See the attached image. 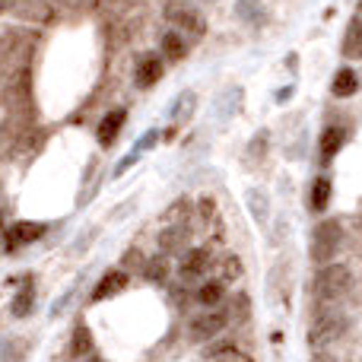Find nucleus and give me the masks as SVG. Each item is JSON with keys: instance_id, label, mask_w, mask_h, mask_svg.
<instances>
[{"instance_id": "nucleus-8", "label": "nucleus", "mask_w": 362, "mask_h": 362, "mask_svg": "<svg viewBox=\"0 0 362 362\" xmlns=\"http://www.w3.org/2000/svg\"><path fill=\"white\" fill-rule=\"evenodd\" d=\"M210 267H213L210 248H191L181 257V276H185V280H197V276H204Z\"/></svg>"}, {"instance_id": "nucleus-14", "label": "nucleus", "mask_w": 362, "mask_h": 362, "mask_svg": "<svg viewBox=\"0 0 362 362\" xmlns=\"http://www.w3.org/2000/svg\"><path fill=\"white\" fill-rule=\"evenodd\" d=\"M356 89H359V74L353 67H340L337 74H334L331 93L337 95V99H350V95H356Z\"/></svg>"}, {"instance_id": "nucleus-19", "label": "nucleus", "mask_w": 362, "mask_h": 362, "mask_svg": "<svg viewBox=\"0 0 362 362\" xmlns=\"http://www.w3.org/2000/svg\"><path fill=\"white\" fill-rule=\"evenodd\" d=\"M32 308H35V286H32L29 276H25V286L19 289L16 296H13L10 312H13V318H29Z\"/></svg>"}, {"instance_id": "nucleus-5", "label": "nucleus", "mask_w": 362, "mask_h": 362, "mask_svg": "<svg viewBox=\"0 0 362 362\" xmlns=\"http://www.w3.org/2000/svg\"><path fill=\"white\" fill-rule=\"evenodd\" d=\"M165 16H169V23L178 25V32H187V35H194V38H200L206 32V23H204V16H200V10L185 6L181 0H172V4L165 6Z\"/></svg>"}, {"instance_id": "nucleus-16", "label": "nucleus", "mask_w": 362, "mask_h": 362, "mask_svg": "<svg viewBox=\"0 0 362 362\" xmlns=\"http://www.w3.org/2000/svg\"><path fill=\"white\" fill-rule=\"evenodd\" d=\"M235 16L242 19V23H248L251 29L267 23V13H264L261 0H235Z\"/></svg>"}, {"instance_id": "nucleus-10", "label": "nucleus", "mask_w": 362, "mask_h": 362, "mask_svg": "<svg viewBox=\"0 0 362 362\" xmlns=\"http://www.w3.org/2000/svg\"><path fill=\"white\" fill-rule=\"evenodd\" d=\"M127 270L124 267H118V270H108L105 276H102L99 283H95V289H93V302H105V299H112V296H118L121 289H127Z\"/></svg>"}, {"instance_id": "nucleus-32", "label": "nucleus", "mask_w": 362, "mask_h": 362, "mask_svg": "<svg viewBox=\"0 0 362 362\" xmlns=\"http://www.w3.org/2000/svg\"><path fill=\"white\" fill-rule=\"evenodd\" d=\"M144 261H146V257L140 255L137 248H131V251L124 255V261H121V264H124V270H134V267H144Z\"/></svg>"}, {"instance_id": "nucleus-31", "label": "nucleus", "mask_w": 362, "mask_h": 362, "mask_svg": "<svg viewBox=\"0 0 362 362\" xmlns=\"http://www.w3.org/2000/svg\"><path fill=\"white\" fill-rule=\"evenodd\" d=\"M159 140H163V131H156V127H153V131H146L144 137H140V144L134 146V150H140V153H146V150H153V146L159 144Z\"/></svg>"}, {"instance_id": "nucleus-6", "label": "nucleus", "mask_w": 362, "mask_h": 362, "mask_svg": "<svg viewBox=\"0 0 362 362\" xmlns=\"http://www.w3.org/2000/svg\"><path fill=\"white\" fill-rule=\"evenodd\" d=\"M165 74V61L159 51H146V54L137 57V67H134V83H137L140 89H150L156 86L159 80H163Z\"/></svg>"}, {"instance_id": "nucleus-17", "label": "nucleus", "mask_w": 362, "mask_h": 362, "mask_svg": "<svg viewBox=\"0 0 362 362\" xmlns=\"http://www.w3.org/2000/svg\"><path fill=\"white\" fill-rule=\"evenodd\" d=\"M362 16L359 13H353L350 23H346V38H344V57H350V61H356L362 54Z\"/></svg>"}, {"instance_id": "nucleus-29", "label": "nucleus", "mask_w": 362, "mask_h": 362, "mask_svg": "<svg viewBox=\"0 0 362 362\" xmlns=\"http://www.w3.org/2000/svg\"><path fill=\"white\" fill-rule=\"evenodd\" d=\"M76 289H80V280H76V283H74V286H70V289H67V293H64V296H61V299H54V305H51V318H61V315H64V312H67V305H70V302H74Z\"/></svg>"}, {"instance_id": "nucleus-20", "label": "nucleus", "mask_w": 362, "mask_h": 362, "mask_svg": "<svg viewBox=\"0 0 362 362\" xmlns=\"http://www.w3.org/2000/svg\"><path fill=\"white\" fill-rule=\"evenodd\" d=\"M185 235H187V226H165L159 232V248L163 255H175V251L185 248Z\"/></svg>"}, {"instance_id": "nucleus-33", "label": "nucleus", "mask_w": 362, "mask_h": 362, "mask_svg": "<svg viewBox=\"0 0 362 362\" xmlns=\"http://www.w3.org/2000/svg\"><path fill=\"white\" fill-rule=\"evenodd\" d=\"M197 210H200V216H204V219H213V213H216V204H213L210 197H204L197 204Z\"/></svg>"}, {"instance_id": "nucleus-26", "label": "nucleus", "mask_w": 362, "mask_h": 362, "mask_svg": "<svg viewBox=\"0 0 362 362\" xmlns=\"http://www.w3.org/2000/svg\"><path fill=\"white\" fill-rule=\"evenodd\" d=\"M191 210H194V204L191 200H175V204L165 210V216H163V226H187V219H191Z\"/></svg>"}, {"instance_id": "nucleus-25", "label": "nucleus", "mask_w": 362, "mask_h": 362, "mask_svg": "<svg viewBox=\"0 0 362 362\" xmlns=\"http://www.w3.org/2000/svg\"><path fill=\"white\" fill-rule=\"evenodd\" d=\"M204 359H232V362H248L251 356L245 350H238V346L232 344H213L204 350Z\"/></svg>"}, {"instance_id": "nucleus-35", "label": "nucleus", "mask_w": 362, "mask_h": 362, "mask_svg": "<svg viewBox=\"0 0 362 362\" xmlns=\"http://www.w3.org/2000/svg\"><path fill=\"white\" fill-rule=\"evenodd\" d=\"M6 10V0H0V13H4Z\"/></svg>"}, {"instance_id": "nucleus-30", "label": "nucleus", "mask_w": 362, "mask_h": 362, "mask_svg": "<svg viewBox=\"0 0 362 362\" xmlns=\"http://www.w3.org/2000/svg\"><path fill=\"white\" fill-rule=\"evenodd\" d=\"M140 156H144V153H140V150H131V153H127L124 159H121L118 165H115V172H112V175H115V178H121V175H124L127 169H134V165L140 163Z\"/></svg>"}, {"instance_id": "nucleus-23", "label": "nucleus", "mask_w": 362, "mask_h": 362, "mask_svg": "<svg viewBox=\"0 0 362 362\" xmlns=\"http://www.w3.org/2000/svg\"><path fill=\"white\" fill-rule=\"evenodd\" d=\"M223 296H226V283H223V280H206L204 286L197 289V302H200L204 308L219 305V302H223Z\"/></svg>"}, {"instance_id": "nucleus-34", "label": "nucleus", "mask_w": 362, "mask_h": 362, "mask_svg": "<svg viewBox=\"0 0 362 362\" xmlns=\"http://www.w3.org/2000/svg\"><path fill=\"white\" fill-rule=\"evenodd\" d=\"M296 95V86H289V89H280V93H276V102H289Z\"/></svg>"}, {"instance_id": "nucleus-18", "label": "nucleus", "mask_w": 362, "mask_h": 362, "mask_svg": "<svg viewBox=\"0 0 362 362\" xmlns=\"http://www.w3.org/2000/svg\"><path fill=\"white\" fill-rule=\"evenodd\" d=\"M194 108H197V95H194L191 89H185V93H178L175 102L169 105V121L172 124H181V121H187L194 115Z\"/></svg>"}, {"instance_id": "nucleus-21", "label": "nucleus", "mask_w": 362, "mask_h": 362, "mask_svg": "<svg viewBox=\"0 0 362 362\" xmlns=\"http://www.w3.org/2000/svg\"><path fill=\"white\" fill-rule=\"evenodd\" d=\"M144 276L150 283H165L169 280V274H172V264H169V255H156V257H150V261H144Z\"/></svg>"}, {"instance_id": "nucleus-4", "label": "nucleus", "mask_w": 362, "mask_h": 362, "mask_svg": "<svg viewBox=\"0 0 362 362\" xmlns=\"http://www.w3.org/2000/svg\"><path fill=\"white\" fill-rule=\"evenodd\" d=\"M226 325H229V312H226V308L210 305L204 315H194L191 318V325H187V337H191L194 344H206V340L216 337Z\"/></svg>"}, {"instance_id": "nucleus-9", "label": "nucleus", "mask_w": 362, "mask_h": 362, "mask_svg": "<svg viewBox=\"0 0 362 362\" xmlns=\"http://www.w3.org/2000/svg\"><path fill=\"white\" fill-rule=\"evenodd\" d=\"M127 121V108H112V112L105 115V118L99 121V131H95V137H99V146L102 150H108V146L118 140L121 127H124Z\"/></svg>"}, {"instance_id": "nucleus-36", "label": "nucleus", "mask_w": 362, "mask_h": 362, "mask_svg": "<svg viewBox=\"0 0 362 362\" xmlns=\"http://www.w3.org/2000/svg\"><path fill=\"white\" fill-rule=\"evenodd\" d=\"M204 4H210V0H204Z\"/></svg>"}, {"instance_id": "nucleus-2", "label": "nucleus", "mask_w": 362, "mask_h": 362, "mask_svg": "<svg viewBox=\"0 0 362 362\" xmlns=\"http://www.w3.org/2000/svg\"><path fill=\"white\" fill-rule=\"evenodd\" d=\"M340 245H344V226H340V219H325L312 232L308 257H312V264H327L340 255Z\"/></svg>"}, {"instance_id": "nucleus-13", "label": "nucleus", "mask_w": 362, "mask_h": 362, "mask_svg": "<svg viewBox=\"0 0 362 362\" xmlns=\"http://www.w3.org/2000/svg\"><path fill=\"white\" fill-rule=\"evenodd\" d=\"M159 54H163V61H185V57H187V42H185V35H181L178 29L163 32V45H159Z\"/></svg>"}, {"instance_id": "nucleus-27", "label": "nucleus", "mask_w": 362, "mask_h": 362, "mask_svg": "<svg viewBox=\"0 0 362 362\" xmlns=\"http://www.w3.org/2000/svg\"><path fill=\"white\" fill-rule=\"evenodd\" d=\"M267 150H270V134L267 131H257L255 137H251V144H248V163L251 165L261 163V159L267 156Z\"/></svg>"}, {"instance_id": "nucleus-28", "label": "nucleus", "mask_w": 362, "mask_h": 362, "mask_svg": "<svg viewBox=\"0 0 362 362\" xmlns=\"http://www.w3.org/2000/svg\"><path fill=\"white\" fill-rule=\"evenodd\" d=\"M242 270H245L242 267V257L229 255L223 264H219V280H223V283H235L238 276H242Z\"/></svg>"}, {"instance_id": "nucleus-7", "label": "nucleus", "mask_w": 362, "mask_h": 362, "mask_svg": "<svg viewBox=\"0 0 362 362\" xmlns=\"http://www.w3.org/2000/svg\"><path fill=\"white\" fill-rule=\"evenodd\" d=\"M45 232H48L45 223L19 219V223H13L10 229H6V251H19V248H25V245H35L38 238H45Z\"/></svg>"}, {"instance_id": "nucleus-12", "label": "nucleus", "mask_w": 362, "mask_h": 362, "mask_svg": "<svg viewBox=\"0 0 362 362\" xmlns=\"http://www.w3.org/2000/svg\"><path fill=\"white\" fill-rule=\"evenodd\" d=\"M242 102H245V89L242 86H226L223 93L216 95V115L223 121H229L232 115L242 108Z\"/></svg>"}, {"instance_id": "nucleus-11", "label": "nucleus", "mask_w": 362, "mask_h": 362, "mask_svg": "<svg viewBox=\"0 0 362 362\" xmlns=\"http://www.w3.org/2000/svg\"><path fill=\"white\" fill-rule=\"evenodd\" d=\"M344 144H346V131H344V127H325V134H321V140H318L321 163H325V165L331 163V159L344 150Z\"/></svg>"}, {"instance_id": "nucleus-22", "label": "nucleus", "mask_w": 362, "mask_h": 362, "mask_svg": "<svg viewBox=\"0 0 362 362\" xmlns=\"http://www.w3.org/2000/svg\"><path fill=\"white\" fill-rule=\"evenodd\" d=\"M308 204H312V210H315V213L327 210V204H331V178H327V175L315 178V185H312V197H308Z\"/></svg>"}, {"instance_id": "nucleus-1", "label": "nucleus", "mask_w": 362, "mask_h": 362, "mask_svg": "<svg viewBox=\"0 0 362 362\" xmlns=\"http://www.w3.org/2000/svg\"><path fill=\"white\" fill-rule=\"evenodd\" d=\"M353 289V270L346 264H321V270L312 280V296L318 302H340Z\"/></svg>"}, {"instance_id": "nucleus-24", "label": "nucleus", "mask_w": 362, "mask_h": 362, "mask_svg": "<svg viewBox=\"0 0 362 362\" xmlns=\"http://www.w3.org/2000/svg\"><path fill=\"white\" fill-rule=\"evenodd\" d=\"M70 356H74V359H86V356H93V334H89V327H86V325H80V327L74 331Z\"/></svg>"}, {"instance_id": "nucleus-3", "label": "nucleus", "mask_w": 362, "mask_h": 362, "mask_svg": "<svg viewBox=\"0 0 362 362\" xmlns=\"http://www.w3.org/2000/svg\"><path fill=\"white\" fill-rule=\"evenodd\" d=\"M346 331H350V315L344 312H321L318 318H315V325L308 327V346L315 350H321V346H331L337 344V340L346 337Z\"/></svg>"}, {"instance_id": "nucleus-15", "label": "nucleus", "mask_w": 362, "mask_h": 362, "mask_svg": "<svg viewBox=\"0 0 362 362\" xmlns=\"http://www.w3.org/2000/svg\"><path fill=\"white\" fill-rule=\"evenodd\" d=\"M245 200H248V210H251V219H255L257 226H264L270 219V197L264 187H248V194H245Z\"/></svg>"}]
</instances>
